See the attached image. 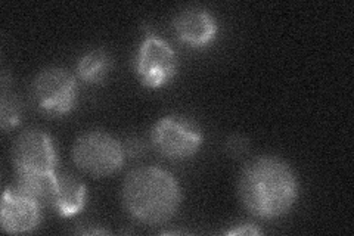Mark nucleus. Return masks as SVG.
Returning a JSON list of instances; mask_svg holds the SVG:
<instances>
[{
	"label": "nucleus",
	"instance_id": "f257e3e1",
	"mask_svg": "<svg viewBox=\"0 0 354 236\" xmlns=\"http://www.w3.org/2000/svg\"><path fill=\"white\" fill-rule=\"evenodd\" d=\"M239 198L252 216L274 220L286 216L298 199L300 185L291 168L278 156H259L239 176Z\"/></svg>",
	"mask_w": 354,
	"mask_h": 236
},
{
	"label": "nucleus",
	"instance_id": "f03ea898",
	"mask_svg": "<svg viewBox=\"0 0 354 236\" xmlns=\"http://www.w3.org/2000/svg\"><path fill=\"white\" fill-rule=\"evenodd\" d=\"M123 204L135 220L158 226L177 215L182 204V188L164 168L138 167L124 181Z\"/></svg>",
	"mask_w": 354,
	"mask_h": 236
},
{
	"label": "nucleus",
	"instance_id": "7ed1b4c3",
	"mask_svg": "<svg viewBox=\"0 0 354 236\" xmlns=\"http://www.w3.org/2000/svg\"><path fill=\"white\" fill-rule=\"evenodd\" d=\"M79 99L75 77L64 69L40 71L31 83V100L40 114L64 117L74 111Z\"/></svg>",
	"mask_w": 354,
	"mask_h": 236
},
{
	"label": "nucleus",
	"instance_id": "20e7f679",
	"mask_svg": "<svg viewBox=\"0 0 354 236\" xmlns=\"http://www.w3.org/2000/svg\"><path fill=\"white\" fill-rule=\"evenodd\" d=\"M124 158V146L114 136L101 130L82 134L73 146L74 164L82 172L95 177L117 173L123 167Z\"/></svg>",
	"mask_w": 354,
	"mask_h": 236
},
{
	"label": "nucleus",
	"instance_id": "39448f33",
	"mask_svg": "<svg viewBox=\"0 0 354 236\" xmlns=\"http://www.w3.org/2000/svg\"><path fill=\"white\" fill-rule=\"evenodd\" d=\"M152 143L169 160H187L203 146L204 134L195 122L180 116L160 118L152 127Z\"/></svg>",
	"mask_w": 354,
	"mask_h": 236
},
{
	"label": "nucleus",
	"instance_id": "423d86ee",
	"mask_svg": "<svg viewBox=\"0 0 354 236\" xmlns=\"http://www.w3.org/2000/svg\"><path fill=\"white\" fill-rule=\"evenodd\" d=\"M135 70L142 86L161 89L177 74L176 52L164 39L148 35L138 49Z\"/></svg>",
	"mask_w": 354,
	"mask_h": 236
},
{
	"label": "nucleus",
	"instance_id": "0eeeda50",
	"mask_svg": "<svg viewBox=\"0 0 354 236\" xmlns=\"http://www.w3.org/2000/svg\"><path fill=\"white\" fill-rule=\"evenodd\" d=\"M12 160L17 173L53 174L57 167V152L52 138L39 129L24 130L15 139Z\"/></svg>",
	"mask_w": 354,
	"mask_h": 236
},
{
	"label": "nucleus",
	"instance_id": "6e6552de",
	"mask_svg": "<svg viewBox=\"0 0 354 236\" xmlns=\"http://www.w3.org/2000/svg\"><path fill=\"white\" fill-rule=\"evenodd\" d=\"M41 206L39 201L19 194L14 188L5 189L0 206L2 229L12 235L36 230L41 221Z\"/></svg>",
	"mask_w": 354,
	"mask_h": 236
},
{
	"label": "nucleus",
	"instance_id": "1a4fd4ad",
	"mask_svg": "<svg viewBox=\"0 0 354 236\" xmlns=\"http://www.w3.org/2000/svg\"><path fill=\"white\" fill-rule=\"evenodd\" d=\"M176 36L187 46L204 48L213 43L218 33V22L204 8H189L173 21Z\"/></svg>",
	"mask_w": 354,
	"mask_h": 236
},
{
	"label": "nucleus",
	"instance_id": "9d476101",
	"mask_svg": "<svg viewBox=\"0 0 354 236\" xmlns=\"http://www.w3.org/2000/svg\"><path fill=\"white\" fill-rule=\"evenodd\" d=\"M87 202L86 185L71 174H57V183L49 204L61 217H74L84 208Z\"/></svg>",
	"mask_w": 354,
	"mask_h": 236
},
{
	"label": "nucleus",
	"instance_id": "9b49d317",
	"mask_svg": "<svg viewBox=\"0 0 354 236\" xmlns=\"http://www.w3.org/2000/svg\"><path fill=\"white\" fill-rule=\"evenodd\" d=\"M113 69V58L104 49L87 52L77 64V75L87 84H99L108 77Z\"/></svg>",
	"mask_w": 354,
	"mask_h": 236
},
{
	"label": "nucleus",
	"instance_id": "f8f14e48",
	"mask_svg": "<svg viewBox=\"0 0 354 236\" xmlns=\"http://www.w3.org/2000/svg\"><path fill=\"white\" fill-rule=\"evenodd\" d=\"M55 183H57V173L53 174H30L17 173V189L19 194L39 201L40 204H46L50 201Z\"/></svg>",
	"mask_w": 354,
	"mask_h": 236
},
{
	"label": "nucleus",
	"instance_id": "ddd939ff",
	"mask_svg": "<svg viewBox=\"0 0 354 236\" xmlns=\"http://www.w3.org/2000/svg\"><path fill=\"white\" fill-rule=\"evenodd\" d=\"M19 122V107L17 100L10 96H6V92L2 98V127L5 130L15 127Z\"/></svg>",
	"mask_w": 354,
	"mask_h": 236
},
{
	"label": "nucleus",
	"instance_id": "4468645a",
	"mask_svg": "<svg viewBox=\"0 0 354 236\" xmlns=\"http://www.w3.org/2000/svg\"><path fill=\"white\" fill-rule=\"evenodd\" d=\"M261 230L259 228L254 226V224H242V226L234 228L226 232L229 236H235V235H260Z\"/></svg>",
	"mask_w": 354,
	"mask_h": 236
}]
</instances>
